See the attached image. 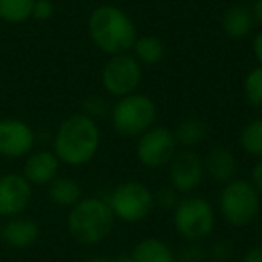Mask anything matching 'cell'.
I'll use <instances>...</instances> for the list:
<instances>
[{"label": "cell", "mask_w": 262, "mask_h": 262, "mask_svg": "<svg viewBox=\"0 0 262 262\" xmlns=\"http://www.w3.org/2000/svg\"><path fill=\"white\" fill-rule=\"evenodd\" d=\"M129 255L135 262H176V251L158 237L139 241Z\"/></svg>", "instance_id": "obj_17"}, {"label": "cell", "mask_w": 262, "mask_h": 262, "mask_svg": "<svg viewBox=\"0 0 262 262\" xmlns=\"http://www.w3.org/2000/svg\"><path fill=\"white\" fill-rule=\"evenodd\" d=\"M205 174L217 183H228L233 178H237L239 171V162L235 155L226 147H214L208 151V155L203 158Z\"/></svg>", "instance_id": "obj_15"}, {"label": "cell", "mask_w": 262, "mask_h": 262, "mask_svg": "<svg viewBox=\"0 0 262 262\" xmlns=\"http://www.w3.org/2000/svg\"><path fill=\"white\" fill-rule=\"evenodd\" d=\"M59 165L61 162L54 151H36L29 155L24 164V178L31 185H49L58 176Z\"/></svg>", "instance_id": "obj_13"}, {"label": "cell", "mask_w": 262, "mask_h": 262, "mask_svg": "<svg viewBox=\"0 0 262 262\" xmlns=\"http://www.w3.org/2000/svg\"><path fill=\"white\" fill-rule=\"evenodd\" d=\"M251 183L255 185V189H257V192L260 194L262 198V160H258L257 164H255L253 171H251Z\"/></svg>", "instance_id": "obj_29"}, {"label": "cell", "mask_w": 262, "mask_h": 262, "mask_svg": "<svg viewBox=\"0 0 262 262\" xmlns=\"http://www.w3.org/2000/svg\"><path fill=\"white\" fill-rule=\"evenodd\" d=\"M34 131L18 119L0 120V155L8 158L27 157L34 146Z\"/></svg>", "instance_id": "obj_12"}, {"label": "cell", "mask_w": 262, "mask_h": 262, "mask_svg": "<svg viewBox=\"0 0 262 262\" xmlns=\"http://www.w3.org/2000/svg\"><path fill=\"white\" fill-rule=\"evenodd\" d=\"M232 255V244L225 239H219L212 244L210 257L214 258V262H226Z\"/></svg>", "instance_id": "obj_28"}, {"label": "cell", "mask_w": 262, "mask_h": 262, "mask_svg": "<svg viewBox=\"0 0 262 262\" xmlns=\"http://www.w3.org/2000/svg\"><path fill=\"white\" fill-rule=\"evenodd\" d=\"M207 250L201 243H185V246L176 253V262H203Z\"/></svg>", "instance_id": "obj_25"}, {"label": "cell", "mask_w": 262, "mask_h": 262, "mask_svg": "<svg viewBox=\"0 0 262 262\" xmlns=\"http://www.w3.org/2000/svg\"><path fill=\"white\" fill-rule=\"evenodd\" d=\"M243 92L248 104L262 113V65L251 69L243 81Z\"/></svg>", "instance_id": "obj_23"}, {"label": "cell", "mask_w": 262, "mask_h": 262, "mask_svg": "<svg viewBox=\"0 0 262 262\" xmlns=\"http://www.w3.org/2000/svg\"><path fill=\"white\" fill-rule=\"evenodd\" d=\"M106 201H108L115 219L127 223V225L142 223L157 208L153 190L146 183L133 182V180L119 183Z\"/></svg>", "instance_id": "obj_7"}, {"label": "cell", "mask_w": 262, "mask_h": 262, "mask_svg": "<svg viewBox=\"0 0 262 262\" xmlns=\"http://www.w3.org/2000/svg\"><path fill=\"white\" fill-rule=\"evenodd\" d=\"M251 13H253V18L255 24L262 27V0H253V4H251Z\"/></svg>", "instance_id": "obj_32"}, {"label": "cell", "mask_w": 262, "mask_h": 262, "mask_svg": "<svg viewBox=\"0 0 262 262\" xmlns=\"http://www.w3.org/2000/svg\"><path fill=\"white\" fill-rule=\"evenodd\" d=\"M88 36L101 52L117 56L131 51L139 38V31L124 9L113 4H102L88 16Z\"/></svg>", "instance_id": "obj_2"}, {"label": "cell", "mask_w": 262, "mask_h": 262, "mask_svg": "<svg viewBox=\"0 0 262 262\" xmlns=\"http://www.w3.org/2000/svg\"><path fill=\"white\" fill-rule=\"evenodd\" d=\"M251 51H253V56L258 61V65H262V29L251 40Z\"/></svg>", "instance_id": "obj_31"}, {"label": "cell", "mask_w": 262, "mask_h": 262, "mask_svg": "<svg viewBox=\"0 0 262 262\" xmlns=\"http://www.w3.org/2000/svg\"><path fill=\"white\" fill-rule=\"evenodd\" d=\"M172 133H174L178 147H182V149H194L196 146L203 144L205 139L208 137V126L203 120L196 119V117H189V119H183L182 122L176 124Z\"/></svg>", "instance_id": "obj_19"}, {"label": "cell", "mask_w": 262, "mask_h": 262, "mask_svg": "<svg viewBox=\"0 0 262 262\" xmlns=\"http://www.w3.org/2000/svg\"><path fill=\"white\" fill-rule=\"evenodd\" d=\"M165 51H167V49H165L164 40L158 36H153V34L139 36L135 45L131 47V52H133L137 61L146 67H155L164 61Z\"/></svg>", "instance_id": "obj_20"}, {"label": "cell", "mask_w": 262, "mask_h": 262, "mask_svg": "<svg viewBox=\"0 0 262 262\" xmlns=\"http://www.w3.org/2000/svg\"><path fill=\"white\" fill-rule=\"evenodd\" d=\"M142 74V65L129 52L110 56L101 70V84L108 95L120 99L139 92Z\"/></svg>", "instance_id": "obj_8"}, {"label": "cell", "mask_w": 262, "mask_h": 262, "mask_svg": "<svg viewBox=\"0 0 262 262\" xmlns=\"http://www.w3.org/2000/svg\"><path fill=\"white\" fill-rule=\"evenodd\" d=\"M54 4H52L51 0H34V6H33V16L31 18L38 20V22H47L54 16Z\"/></svg>", "instance_id": "obj_27"}, {"label": "cell", "mask_w": 262, "mask_h": 262, "mask_svg": "<svg viewBox=\"0 0 262 262\" xmlns=\"http://www.w3.org/2000/svg\"><path fill=\"white\" fill-rule=\"evenodd\" d=\"M115 215L102 198H81L69 212L67 228L76 243L94 246L110 237L115 226Z\"/></svg>", "instance_id": "obj_3"}, {"label": "cell", "mask_w": 262, "mask_h": 262, "mask_svg": "<svg viewBox=\"0 0 262 262\" xmlns=\"http://www.w3.org/2000/svg\"><path fill=\"white\" fill-rule=\"evenodd\" d=\"M243 262H262V244H255L250 250H246Z\"/></svg>", "instance_id": "obj_30"}, {"label": "cell", "mask_w": 262, "mask_h": 262, "mask_svg": "<svg viewBox=\"0 0 262 262\" xmlns=\"http://www.w3.org/2000/svg\"><path fill=\"white\" fill-rule=\"evenodd\" d=\"M112 262H135L131 258V255H119V257H113Z\"/></svg>", "instance_id": "obj_34"}, {"label": "cell", "mask_w": 262, "mask_h": 262, "mask_svg": "<svg viewBox=\"0 0 262 262\" xmlns=\"http://www.w3.org/2000/svg\"><path fill=\"white\" fill-rule=\"evenodd\" d=\"M135 153L144 167L162 169L178 153V142L171 127L153 126L137 139Z\"/></svg>", "instance_id": "obj_9"}, {"label": "cell", "mask_w": 262, "mask_h": 262, "mask_svg": "<svg viewBox=\"0 0 262 262\" xmlns=\"http://www.w3.org/2000/svg\"><path fill=\"white\" fill-rule=\"evenodd\" d=\"M49 200L58 207L72 208L77 201L83 198V189L74 178L69 176H56L51 183H49Z\"/></svg>", "instance_id": "obj_18"}, {"label": "cell", "mask_w": 262, "mask_h": 262, "mask_svg": "<svg viewBox=\"0 0 262 262\" xmlns=\"http://www.w3.org/2000/svg\"><path fill=\"white\" fill-rule=\"evenodd\" d=\"M110 104L106 101V97L102 95H88L83 101V113L90 119H94L95 122H99L101 119L110 115Z\"/></svg>", "instance_id": "obj_24"}, {"label": "cell", "mask_w": 262, "mask_h": 262, "mask_svg": "<svg viewBox=\"0 0 262 262\" xmlns=\"http://www.w3.org/2000/svg\"><path fill=\"white\" fill-rule=\"evenodd\" d=\"M0 237L8 246L15 248V250H26L40 239V226L33 219L16 215L2 226Z\"/></svg>", "instance_id": "obj_14"}, {"label": "cell", "mask_w": 262, "mask_h": 262, "mask_svg": "<svg viewBox=\"0 0 262 262\" xmlns=\"http://www.w3.org/2000/svg\"><path fill=\"white\" fill-rule=\"evenodd\" d=\"M101 147V129L83 112L69 115L54 135V153L59 162L70 167L90 164Z\"/></svg>", "instance_id": "obj_1"}, {"label": "cell", "mask_w": 262, "mask_h": 262, "mask_svg": "<svg viewBox=\"0 0 262 262\" xmlns=\"http://www.w3.org/2000/svg\"><path fill=\"white\" fill-rule=\"evenodd\" d=\"M215 208L207 198L189 194L172 208V226L185 243H201L215 228Z\"/></svg>", "instance_id": "obj_6"}, {"label": "cell", "mask_w": 262, "mask_h": 262, "mask_svg": "<svg viewBox=\"0 0 262 262\" xmlns=\"http://www.w3.org/2000/svg\"><path fill=\"white\" fill-rule=\"evenodd\" d=\"M153 194H155V205H157L158 208H164V210H172L180 201V194L176 192L171 185L160 187V189Z\"/></svg>", "instance_id": "obj_26"}, {"label": "cell", "mask_w": 262, "mask_h": 262, "mask_svg": "<svg viewBox=\"0 0 262 262\" xmlns=\"http://www.w3.org/2000/svg\"><path fill=\"white\" fill-rule=\"evenodd\" d=\"M33 198V185L24 174L9 172L0 178V215L16 217L26 212Z\"/></svg>", "instance_id": "obj_11"}, {"label": "cell", "mask_w": 262, "mask_h": 262, "mask_svg": "<svg viewBox=\"0 0 262 262\" xmlns=\"http://www.w3.org/2000/svg\"><path fill=\"white\" fill-rule=\"evenodd\" d=\"M34 0H0V18L8 24H24L33 16Z\"/></svg>", "instance_id": "obj_22"}, {"label": "cell", "mask_w": 262, "mask_h": 262, "mask_svg": "<svg viewBox=\"0 0 262 262\" xmlns=\"http://www.w3.org/2000/svg\"><path fill=\"white\" fill-rule=\"evenodd\" d=\"M239 144L246 155L262 160V117L244 124L239 135Z\"/></svg>", "instance_id": "obj_21"}, {"label": "cell", "mask_w": 262, "mask_h": 262, "mask_svg": "<svg viewBox=\"0 0 262 262\" xmlns=\"http://www.w3.org/2000/svg\"><path fill=\"white\" fill-rule=\"evenodd\" d=\"M260 194L248 180L233 178L232 182L225 183L219 192V214L223 221L233 228H244L251 225L260 214Z\"/></svg>", "instance_id": "obj_5"}, {"label": "cell", "mask_w": 262, "mask_h": 262, "mask_svg": "<svg viewBox=\"0 0 262 262\" xmlns=\"http://www.w3.org/2000/svg\"><path fill=\"white\" fill-rule=\"evenodd\" d=\"M158 110L155 101L146 94H129L113 102L110 110V122L120 137L139 139L157 122Z\"/></svg>", "instance_id": "obj_4"}, {"label": "cell", "mask_w": 262, "mask_h": 262, "mask_svg": "<svg viewBox=\"0 0 262 262\" xmlns=\"http://www.w3.org/2000/svg\"><path fill=\"white\" fill-rule=\"evenodd\" d=\"M221 27L223 33L232 40H243L250 36L255 27L251 8L246 4H232L230 8H226L221 15Z\"/></svg>", "instance_id": "obj_16"}, {"label": "cell", "mask_w": 262, "mask_h": 262, "mask_svg": "<svg viewBox=\"0 0 262 262\" xmlns=\"http://www.w3.org/2000/svg\"><path fill=\"white\" fill-rule=\"evenodd\" d=\"M86 262H112V257H104V255H95V257H90Z\"/></svg>", "instance_id": "obj_33"}, {"label": "cell", "mask_w": 262, "mask_h": 262, "mask_svg": "<svg viewBox=\"0 0 262 262\" xmlns=\"http://www.w3.org/2000/svg\"><path fill=\"white\" fill-rule=\"evenodd\" d=\"M169 185L178 194H194L205 180L203 157L194 149H178V153L169 162Z\"/></svg>", "instance_id": "obj_10"}]
</instances>
